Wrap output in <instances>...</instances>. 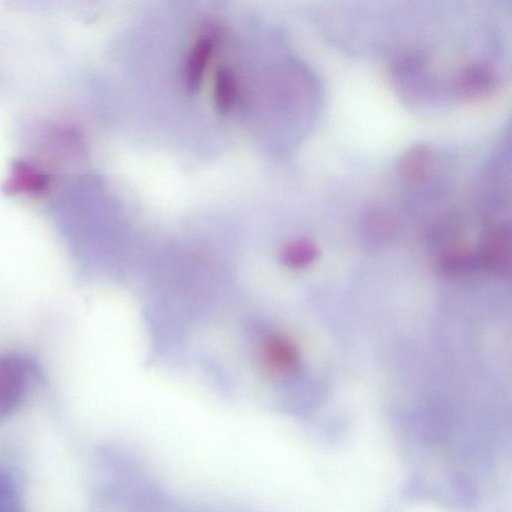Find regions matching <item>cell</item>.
<instances>
[{"label":"cell","mask_w":512,"mask_h":512,"mask_svg":"<svg viewBox=\"0 0 512 512\" xmlns=\"http://www.w3.org/2000/svg\"><path fill=\"white\" fill-rule=\"evenodd\" d=\"M156 496L153 492L148 493V490L143 492L135 502L134 512H156Z\"/></svg>","instance_id":"12"},{"label":"cell","mask_w":512,"mask_h":512,"mask_svg":"<svg viewBox=\"0 0 512 512\" xmlns=\"http://www.w3.org/2000/svg\"><path fill=\"white\" fill-rule=\"evenodd\" d=\"M392 77L400 94L411 104L428 105L438 96V83L423 55L407 54L393 66Z\"/></svg>","instance_id":"1"},{"label":"cell","mask_w":512,"mask_h":512,"mask_svg":"<svg viewBox=\"0 0 512 512\" xmlns=\"http://www.w3.org/2000/svg\"><path fill=\"white\" fill-rule=\"evenodd\" d=\"M510 260V229L505 225H497L484 237L477 261L484 269L504 276L510 271Z\"/></svg>","instance_id":"3"},{"label":"cell","mask_w":512,"mask_h":512,"mask_svg":"<svg viewBox=\"0 0 512 512\" xmlns=\"http://www.w3.org/2000/svg\"><path fill=\"white\" fill-rule=\"evenodd\" d=\"M217 38L214 29H206L190 49L184 68L185 85L189 91L194 92L200 87L208 63L216 49Z\"/></svg>","instance_id":"5"},{"label":"cell","mask_w":512,"mask_h":512,"mask_svg":"<svg viewBox=\"0 0 512 512\" xmlns=\"http://www.w3.org/2000/svg\"><path fill=\"white\" fill-rule=\"evenodd\" d=\"M396 225L395 215L389 208L381 205L369 208L363 218L364 235L373 244L388 240L393 235Z\"/></svg>","instance_id":"8"},{"label":"cell","mask_w":512,"mask_h":512,"mask_svg":"<svg viewBox=\"0 0 512 512\" xmlns=\"http://www.w3.org/2000/svg\"><path fill=\"white\" fill-rule=\"evenodd\" d=\"M25 374L15 357L0 358V420L8 415L22 397Z\"/></svg>","instance_id":"6"},{"label":"cell","mask_w":512,"mask_h":512,"mask_svg":"<svg viewBox=\"0 0 512 512\" xmlns=\"http://www.w3.org/2000/svg\"><path fill=\"white\" fill-rule=\"evenodd\" d=\"M260 363L269 377L288 379L298 372L300 359L296 347L289 339L271 335L262 342Z\"/></svg>","instance_id":"2"},{"label":"cell","mask_w":512,"mask_h":512,"mask_svg":"<svg viewBox=\"0 0 512 512\" xmlns=\"http://www.w3.org/2000/svg\"><path fill=\"white\" fill-rule=\"evenodd\" d=\"M496 85L495 72L486 64L477 63L465 67L452 83L454 93L465 100L487 96Z\"/></svg>","instance_id":"4"},{"label":"cell","mask_w":512,"mask_h":512,"mask_svg":"<svg viewBox=\"0 0 512 512\" xmlns=\"http://www.w3.org/2000/svg\"><path fill=\"white\" fill-rule=\"evenodd\" d=\"M316 246L308 240H297L288 244L282 252L283 262L292 268H303L317 257Z\"/></svg>","instance_id":"10"},{"label":"cell","mask_w":512,"mask_h":512,"mask_svg":"<svg viewBox=\"0 0 512 512\" xmlns=\"http://www.w3.org/2000/svg\"><path fill=\"white\" fill-rule=\"evenodd\" d=\"M237 96V84L233 72L221 66L217 69L214 80V103L221 113L228 112Z\"/></svg>","instance_id":"9"},{"label":"cell","mask_w":512,"mask_h":512,"mask_svg":"<svg viewBox=\"0 0 512 512\" xmlns=\"http://www.w3.org/2000/svg\"><path fill=\"white\" fill-rule=\"evenodd\" d=\"M431 150L422 144L414 145L400 158L397 169L401 178L411 185H422L430 177Z\"/></svg>","instance_id":"7"},{"label":"cell","mask_w":512,"mask_h":512,"mask_svg":"<svg viewBox=\"0 0 512 512\" xmlns=\"http://www.w3.org/2000/svg\"><path fill=\"white\" fill-rule=\"evenodd\" d=\"M0 512H20L13 490L4 477H0Z\"/></svg>","instance_id":"11"}]
</instances>
